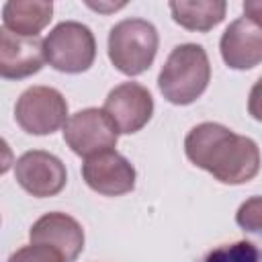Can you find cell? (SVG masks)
Segmentation results:
<instances>
[{
	"label": "cell",
	"instance_id": "obj_12",
	"mask_svg": "<svg viewBox=\"0 0 262 262\" xmlns=\"http://www.w3.org/2000/svg\"><path fill=\"white\" fill-rule=\"evenodd\" d=\"M45 63L43 41L39 37H20L4 27L0 29V76L4 80H23L37 74Z\"/></svg>",
	"mask_w": 262,
	"mask_h": 262
},
{
	"label": "cell",
	"instance_id": "obj_8",
	"mask_svg": "<svg viewBox=\"0 0 262 262\" xmlns=\"http://www.w3.org/2000/svg\"><path fill=\"white\" fill-rule=\"evenodd\" d=\"M102 108L113 119L119 133L131 135L149 123L154 115V98L143 84L123 82L106 94Z\"/></svg>",
	"mask_w": 262,
	"mask_h": 262
},
{
	"label": "cell",
	"instance_id": "obj_15",
	"mask_svg": "<svg viewBox=\"0 0 262 262\" xmlns=\"http://www.w3.org/2000/svg\"><path fill=\"white\" fill-rule=\"evenodd\" d=\"M199 262H262V250L254 242L239 239L213 248Z\"/></svg>",
	"mask_w": 262,
	"mask_h": 262
},
{
	"label": "cell",
	"instance_id": "obj_18",
	"mask_svg": "<svg viewBox=\"0 0 262 262\" xmlns=\"http://www.w3.org/2000/svg\"><path fill=\"white\" fill-rule=\"evenodd\" d=\"M248 113L252 115V119L262 123V78L256 80V84L250 90L248 96Z\"/></svg>",
	"mask_w": 262,
	"mask_h": 262
},
{
	"label": "cell",
	"instance_id": "obj_19",
	"mask_svg": "<svg viewBox=\"0 0 262 262\" xmlns=\"http://www.w3.org/2000/svg\"><path fill=\"white\" fill-rule=\"evenodd\" d=\"M242 8H244L246 18L262 27V0H246Z\"/></svg>",
	"mask_w": 262,
	"mask_h": 262
},
{
	"label": "cell",
	"instance_id": "obj_5",
	"mask_svg": "<svg viewBox=\"0 0 262 262\" xmlns=\"http://www.w3.org/2000/svg\"><path fill=\"white\" fill-rule=\"evenodd\" d=\"M14 119L18 127L29 135H51L68 123V102L57 88L31 86L27 88L16 104Z\"/></svg>",
	"mask_w": 262,
	"mask_h": 262
},
{
	"label": "cell",
	"instance_id": "obj_13",
	"mask_svg": "<svg viewBox=\"0 0 262 262\" xmlns=\"http://www.w3.org/2000/svg\"><path fill=\"white\" fill-rule=\"evenodd\" d=\"M53 18V4L47 0H10L2 6V27L20 37H39Z\"/></svg>",
	"mask_w": 262,
	"mask_h": 262
},
{
	"label": "cell",
	"instance_id": "obj_1",
	"mask_svg": "<svg viewBox=\"0 0 262 262\" xmlns=\"http://www.w3.org/2000/svg\"><path fill=\"white\" fill-rule=\"evenodd\" d=\"M186 158L221 184H246L260 172V149L252 137L221 123H201L184 139Z\"/></svg>",
	"mask_w": 262,
	"mask_h": 262
},
{
	"label": "cell",
	"instance_id": "obj_9",
	"mask_svg": "<svg viewBox=\"0 0 262 262\" xmlns=\"http://www.w3.org/2000/svg\"><path fill=\"white\" fill-rule=\"evenodd\" d=\"M82 178L98 194L121 196L135 188V168L117 149H106L90 156L82 164Z\"/></svg>",
	"mask_w": 262,
	"mask_h": 262
},
{
	"label": "cell",
	"instance_id": "obj_3",
	"mask_svg": "<svg viewBox=\"0 0 262 262\" xmlns=\"http://www.w3.org/2000/svg\"><path fill=\"white\" fill-rule=\"evenodd\" d=\"M160 37L145 18H123L108 31V59L125 76H139L156 59Z\"/></svg>",
	"mask_w": 262,
	"mask_h": 262
},
{
	"label": "cell",
	"instance_id": "obj_11",
	"mask_svg": "<svg viewBox=\"0 0 262 262\" xmlns=\"http://www.w3.org/2000/svg\"><path fill=\"white\" fill-rule=\"evenodd\" d=\"M219 51L227 68L252 70L262 63V27L246 16L235 18L223 31Z\"/></svg>",
	"mask_w": 262,
	"mask_h": 262
},
{
	"label": "cell",
	"instance_id": "obj_2",
	"mask_svg": "<svg viewBox=\"0 0 262 262\" xmlns=\"http://www.w3.org/2000/svg\"><path fill=\"white\" fill-rule=\"evenodd\" d=\"M211 82V63L203 45L182 43L176 45L158 76L162 96L178 106L192 104L203 96Z\"/></svg>",
	"mask_w": 262,
	"mask_h": 262
},
{
	"label": "cell",
	"instance_id": "obj_14",
	"mask_svg": "<svg viewBox=\"0 0 262 262\" xmlns=\"http://www.w3.org/2000/svg\"><path fill=\"white\" fill-rule=\"evenodd\" d=\"M227 2L223 0H180L170 2L174 23L186 31L207 33L225 18Z\"/></svg>",
	"mask_w": 262,
	"mask_h": 262
},
{
	"label": "cell",
	"instance_id": "obj_6",
	"mask_svg": "<svg viewBox=\"0 0 262 262\" xmlns=\"http://www.w3.org/2000/svg\"><path fill=\"white\" fill-rule=\"evenodd\" d=\"M117 139L119 129L104 108H82L74 113L63 127V141L76 156L84 160L113 149L117 145Z\"/></svg>",
	"mask_w": 262,
	"mask_h": 262
},
{
	"label": "cell",
	"instance_id": "obj_17",
	"mask_svg": "<svg viewBox=\"0 0 262 262\" xmlns=\"http://www.w3.org/2000/svg\"><path fill=\"white\" fill-rule=\"evenodd\" d=\"M6 262H66L59 252L43 244H29L8 256Z\"/></svg>",
	"mask_w": 262,
	"mask_h": 262
},
{
	"label": "cell",
	"instance_id": "obj_7",
	"mask_svg": "<svg viewBox=\"0 0 262 262\" xmlns=\"http://www.w3.org/2000/svg\"><path fill=\"white\" fill-rule=\"evenodd\" d=\"M14 178L18 186L29 194L37 199H47L63 190L68 182V172L57 156L45 149H31L16 160Z\"/></svg>",
	"mask_w": 262,
	"mask_h": 262
},
{
	"label": "cell",
	"instance_id": "obj_4",
	"mask_svg": "<svg viewBox=\"0 0 262 262\" xmlns=\"http://www.w3.org/2000/svg\"><path fill=\"white\" fill-rule=\"evenodd\" d=\"M45 61L63 74H82L90 70L96 59V39L94 33L78 23L63 20L55 25L43 39Z\"/></svg>",
	"mask_w": 262,
	"mask_h": 262
},
{
	"label": "cell",
	"instance_id": "obj_10",
	"mask_svg": "<svg viewBox=\"0 0 262 262\" xmlns=\"http://www.w3.org/2000/svg\"><path fill=\"white\" fill-rule=\"evenodd\" d=\"M29 239L31 244H43L53 248L61 254L66 262H76L84 250L82 225L74 217L59 211L41 215L29 229Z\"/></svg>",
	"mask_w": 262,
	"mask_h": 262
},
{
	"label": "cell",
	"instance_id": "obj_16",
	"mask_svg": "<svg viewBox=\"0 0 262 262\" xmlns=\"http://www.w3.org/2000/svg\"><path fill=\"white\" fill-rule=\"evenodd\" d=\"M235 223L244 231L256 233L262 237V194L250 196L239 205V209L235 213Z\"/></svg>",
	"mask_w": 262,
	"mask_h": 262
}]
</instances>
